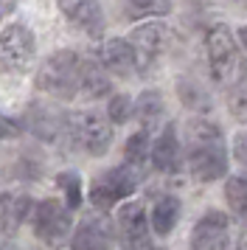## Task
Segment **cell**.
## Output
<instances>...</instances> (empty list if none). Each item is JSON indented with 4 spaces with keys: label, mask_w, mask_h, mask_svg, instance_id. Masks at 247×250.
Wrapping results in <instances>:
<instances>
[{
    "label": "cell",
    "mask_w": 247,
    "mask_h": 250,
    "mask_svg": "<svg viewBox=\"0 0 247 250\" xmlns=\"http://www.w3.org/2000/svg\"><path fill=\"white\" fill-rule=\"evenodd\" d=\"M183 146H180L177 141V132H174V124L163 126V132L157 135V141L152 144V166H155L157 171H163V174H174V171H180V166H183Z\"/></svg>",
    "instance_id": "obj_12"
},
{
    "label": "cell",
    "mask_w": 247,
    "mask_h": 250,
    "mask_svg": "<svg viewBox=\"0 0 247 250\" xmlns=\"http://www.w3.org/2000/svg\"><path fill=\"white\" fill-rule=\"evenodd\" d=\"M28 211H31V200L25 194H3L0 197V228H3V233L6 236L17 233Z\"/></svg>",
    "instance_id": "obj_15"
},
{
    "label": "cell",
    "mask_w": 247,
    "mask_h": 250,
    "mask_svg": "<svg viewBox=\"0 0 247 250\" xmlns=\"http://www.w3.org/2000/svg\"><path fill=\"white\" fill-rule=\"evenodd\" d=\"M230 250H247V228L239 230V236H236V245Z\"/></svg>",
    "instance_id": "obj_29"
},
{
    "label": "cell",
    "mask_w": 247,
    "mask_h": 250,
    "mask_svg": "<svg viewBox=\"0 0 247 250\" xmlns=\"http://www.w3.org/2000/svg\"><path fill=\"white\" fill-rule=\"evenodd\" d=\"M101 65L107 68V73H115V76H132L138 73V62H135L132 45L129 40H121V37H112L101 45Z\"/></svg>",
    "instance_id": "obj_13"
},
{
    "label": "cell",
    "mask_w": 247,
    "mask_h": 250,
    "mask_svg": "<svg viewBox=\"0 0 247 250\" xmlns=\"http://www.w3.org/2000/svg\"><path fill=\"white\" fill-rule=\"evenodd\" d=\"M205 51H208V65H211L213 79L230 87L247 82V62L239 51L236 37L230 34L227 25H213L208 37H205Z\"/></svg>",
    "instance_id": "obj_2"
},
{
    "label": "cell",
    "mask_w": 247,
    "mask_h": 250,
    "mask_svg": "<svg viewBox=\"0 0 247 250\" xmlns=\"http://www.w3.org/2000/svg\"><path fill=\"white\" fill-rule=\"evenodd\" d=\"M233 155L239 158V163H245V166H247V132H239V135H236Z\"/></svg>",
    "instance_id": "obj_27"
},
{
    "label": "cell",
    "mask_w": 247,
    "mask_h": 250,
    "mask_svg": "<svg viewBox=\"0 0 247 250\" xmlns=\"http://www.w3.org/2000/svg\"><path fill=\"white\" fill-rule=\"evenodd\" d=\"M121 9L129 17H146V14H168L171 12L168 3H124Z\"/></svg>",
    "instance_id": "obj_25"
},
{
    "label": "cell",
    "mask_w": 247,
    "mask_h": 250,
    "mask_svg": "<svg viewBox=\"0 0 247 250\" xmlns=\"http://www.w3.org/2000/svg\"><path fill=\"white\" fill-rule=\"evenodd\" d=\"M28 124H31L34 135L45 138V141H62V135H67L70 118H59V115L51 113L48 107H31Z\"/></svg>",
    "instance_id": "obj_16"
},
{
    "label": "cell",
    "mask_w": 247,
    "mask_h": 250,
    "mask_svg": "<svg viewBox=\"0 0 247 250\" xmlns=\"http://www.w3.org/2000/svg\"><path fill=\"white\" fill-rule=\"evenodd\" d=\"M185 160L191 177L200 183H213L227 174V149L219 126L208 121H191L185 132Z\"/></svg>",
    "instance_id": "obj_1"
},
{
    "label": "cell",
    "mask_w": 247,
    "mask_h": 250,
    "mask_svg": "<svg viewBox=\"0 0 247 250\" xmlns=\"http://www.w3.org/2000/svg\"><path fill=\"white\" fill-rule=\"evenodd\" d=\"M0 9H9V6H0Z\"/></svg>",
    "instance_id": "obj_31"
},
{
    "label": "cell",
    "mask_w": 247,
    "mask_h": 250,
    "mask_svg": "<svg viewBox=\"0 0 247 250\" xmlns=\"http://www.w3.org/2000/svg\"><path fill=\"white\" fill-rule=\"evenodd\" d=\"M227 107H230L233 118H239V121H247V82L236 84L233 90L227 93Z\"/></svg>",
    "instance_id": "obj_23"
},
{
    "label": "cell",
    "mask_w": 247,
    "mask_h": 250,
    "mask_svg": "<svg viewBox=\"0 0 247 250\" xmlns=\"http://www.w3.org/2000/svg\"><path fill=\"white\" fill-rule=\"evenodd\" d=\"M62 12L67 14V20L84 28L87 34H96L101 28V6L99 3H62Z\"/></svg>",
    "instance_id": "obj_18"
},
{
    "label": "cell",
    "mask_w": 247,
    "mask_h": 250,
    "mask_svg": "<svg viewBox=\"0 0 247 250\" xmlns=\"http://www.w3.org/2000/svg\"><path fill=\"white\" fill-rule=\"evenodd\" d=\"M160 113H163V96L157 90H146L135 104V115L141 121V129H146V132H149V124H155L160 118Z\"/></svg>",
    "instance_id": "obj_19"
},
{
    "label": "cell",
    "mask_w": 247,
    "mask_h": 250,
    "mask_svg": "<svg viewBox=\"0 0 247 250\" xmlns=\"http://www.w3.org/2000/svg\"><path fill=\"white\" fill-rule=\"evenodd\" d=\"M9 135H14V124H11L9 118L0 115V138H9Z\"/></svg>",
    "instance_id": "obj_28"
},
{
    "label": "cell",
    "mask_w": 247,
    "mask_h": 250,
    "mask_svg": "<svg viewBox=\"0 0 247 250\" xmlns=\"http://www.w3.org/2000/svg\"><path fill=\"white\" fill-rule=\"evenodd\" d=\"M59 188H65L67 191V208H76L82 203V183L73 171H65V174H59Z\"/></svg>",
    "instance_id": "obj_24"
},
{
    "label": "cell",
    "mask_w": 247,
    "mask_h": 250,
    "mask_svg": "<svg viewBox=\"0 0 247 250\" xmlns=\"http://www.w3.org/2000/svg\"><path fill=\"white\" fill-rule=\"evenodd\" d=\"M129 45H132L138 70H149L171 48V31L163 23L138 25L132 34H129Z\"/></svg>",
    "instance_id": "obj_9"
},
{
    "label": "cell",
    "mask_w": 247,
    "mask_h": 250,
    "mask_svg": "<svg viewBox=\"0 0 247 250\" xmlns=\"http://www.w3.org/2000/svg\"><path fill=\"white\" fill-rule=\"evenodd\" d=\"M73 228V216L62 200H42L34 211V233L42 239L48 248H62Z\"/></svg>",
    "instance_id": "obj_8"
},
{
    "label": "cell",
    "mask_w": 247,
    "mask_h": 250,
    "mask_svg": "<svg viewBox=\"0 0 247 250\" xmlns=\"http://www.w3.org/2000/svg\"><path fill=\"white\" fill-rule=\"evenodd\" d=\"M124 155H126V160H129V166L146 163V158H152V135H149L146 129H138V132L126 141Z\"/></svg>",
    "instance_id": "obj_20"
},
{
    "label": "cell",
    "mask_w": 247,
    "mask_h": 250,
    "mask_svg": "<svg viewBox=\"0 0 247 250\" xmlns=\"http://www.w3.org/2000/svg\"><path fill=\"white\" fill-rule=\"evenodd\" d=\"M138 188V174L132 171V166H115V169L99 174L93 186H90V200L96 205V211L107 214L110 208L126 200L129 194Z\"/></svg>",
    "instance_id": "obj_6"
},
{
    "label": "cell",
    "mask_w": 247,
    "mask_h": 250,
    "mask_svg": "<svg viewBox=\"0 0 247 250\" xmlns=\"http://www.w3.org/2000/svg\"><path fill=\"white\" fill-rule=\"evenodd\" d=\"M67 138L76 149L99 158L112 144V121H107V115L101 113H76L70 115Z\"/></svg>",
    "instance_id": "obj_5"
},
{
    "label": "cell",
    "mask_w": 247,
    "mask_h": 250,
    "mask_svg": "<svg viewBox=\"0 0 247 250\" xmlns=\"http://www.w3.org/2000/svg\"><path fill=\"white\" fill-rule=\"evenodd\" d=\"M112 248V222L107 214H90L82 219L70 239V250H110Z\"/></svg>",
    "instance_id": "obj_11"
},
{
    "label": "cell",
    "mask_w": 247,
    "mask_h": 250,
    "mask_svg": "<svg viewBox=\"0 0 247 250\" xmlns=\"http://www.w3.org/2000/svg\"><path fill=\"white\" fill-rule=\"evenodd\" d=\"M239 42H242V45L247 48V25H245V28H242V31H239Z\"/></svg>",
    "instance_id": "obj_30"
},
{
    "label": "cell",
    "mask_w": 247,
    "mask_h": 250,
    "mask_svg": "<svg viewBox=\"0 0 247 250\" xmlns=\"http://www.w3.org/2000/svg\"><path fill=\"white\" fill-rule=\"evenodd\" d=\"M230 219L219 211L205 214L191 230V250H230Z\"/></svg>",
    "instance_id": "obj_10"
},
{
    "label": "cell",
    "mask_w": 247,
    "mask_h": 250,
    "mask_svg": "<svg viewBox=\"0 0 247 250\" xmlns=\"http://www.w3.org/2000/svg\"><path fill=\"white\" fill-rule=\"evenodd\" d=\"M37 59V40L31 28L22 23H11L0 31V70L11 76L28 73Z\"/></svg>",
    "instance_id": "obj_4"
},
{
    "label": "cell",
    "mask_w": 247,
    "mask_h": 250,
    "mask_svg": "<svg viewBox=\"0 0 247 250\" xmlns=\"http://www.w3.org/2000/svg\"><path fill=\"white\" fill-rule=\"evenodd\" d=\"M225 197H227V205L236 216L247 219V177H230L227 186H225Z\"/></svg>",
    "instance_id": "obj_21"
},
{
    "label": "cell",
    "mask_w": 247,
    "mask_h": 250,
    "mask_svg": "<svg viewBox=\"0 0 247 250\" xmlns=\"http://www.w3.org/2000/svg\"><path fill=\"white\" fill-rule=\"evenodd\" d=\"M37 87L54 99L70 102L82 90V57L76 51H56L37 70Z\"/></svg>",
    "instance_id": "obj_3"
},
{
    "label": "cell",
    "mask_w": 247,
    "mask_h": 250,
    "mask_svg": "<svg viewBox=\"0 0 247 250\" xmlns=\"http://www.w3.org/2000/svg\"><path fill=\"white\" fill-rule=\"evenodd\" d=\"M82 96L96 102V99H104L110 93V76H107V68L101 65V59L84 57L82 59Z\"/></svg>",
    "instance_id": "obj_14"
},
{
    "label": "cell",
    "mask_w": 247,
    "mask_h": 250,
    "mask_svg": "<svg viewBox=\"0 0 247 250\" xmlns=\"http://www.w3.org/2000/svg\"><path fill=\"white\" fill-rule=\"evenodd\" d=\"M180 93H183V99H185L188 107H197V110L208 107V96H205V90H202L200 84H194V82H183Z\"/></svg>",
    "instance_id": "obj_26"
},
{
    "label": "cell",
    "mask_w": 247,
    "mask_h": 250,
    "mask_svg": "<svg viewBox=\"0 0 247 250\" xmlns=\"http://www.w3.org/2000/svg\"><path fill=\"white\" fill-rule=\"evenodd\" d=\"M180 211L183 208H180L177 197H171V194L160 197L155 203V208H152V230H155L157 236H168L174 230V225H177Z\"/></svg>",
    "instance_id": "obj_17"
},
{
    "label": "cell",
    "mask_w": 247,
    "mask_h": 250,
    "mask_svg": "<svg viewBox=\"0 0 247 250\" xmlns=\"http://www.w3.org/2000/svg\"><path fill=\"white\" fill-rule=\"evenodd\" d=\"M149 225H152V219L146 216V208L141 200H129L126 205H121L118 219H115L121 250H157Z\"/></svg>",
    "instance_id": "obj_7"
},
{
    "label": "cell",
    "mask_w": 247,
    "mask_h": 250,
    "mask_svg": "<svg viewBox=\"0 0 247 250\" xmlns=\"http://www.w3.org/2000/svg\"><path fill=\"white\" fill-rule=\"evenodd\" d=\"M132 110H135V104L129 102V96H112L110 107H107V115H110L112 124H126Z\"/></svg>",
    "instance_id": "obj_22"
}]
</instances>
